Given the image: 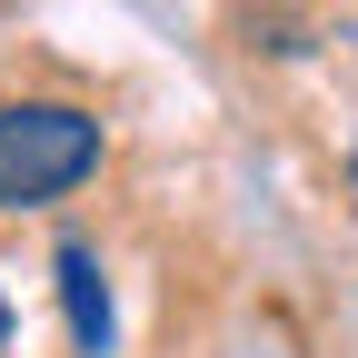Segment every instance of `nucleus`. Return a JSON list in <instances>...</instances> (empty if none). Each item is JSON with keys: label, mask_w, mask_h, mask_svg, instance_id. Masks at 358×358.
<instances>
[{"label": "nucleus", "mask_w": 358, "mask_h": 358, "mask_svg": "<svg viewBox=\"0 0 358 358\" xmlns=\"http://www.w3.org/2000/svg\"><path fill=\"white\" fill-rule=\"evenodd\" d=\"M0 338H10V299H0Z\"/></svg>", "instance_id": "3"}, {"label": "nucleus", "mask_w": 358, "mask_h": 358, "mask_svg": "<svg viewBox=\"0 0 358 358\" xmlns=\"http://www.w3.org/2000/svg\"><path fill=\"white\" fill-rule=\"evenodd\" d=\"M100 169V120L80 100H0V209L70 199Z\"/></svg>", "instance_id": "1"}, {"label": "nucleus", "mask_w": 358, "mask_h": 358, "mask_svg": "<svg viewBox=\"0 0 358 358\" xmlns=\"http://www.w3.org/2000/svg\"><path fill=\"white\" fill-rule=\"evenodd\" d=\"M60 308H70L80 358H110V279H100V249L90 239H60Z\"/></svg>", "instance_id": "2"}]
</instances>
